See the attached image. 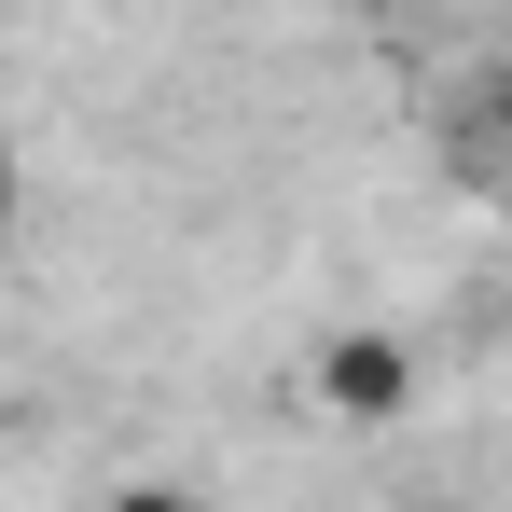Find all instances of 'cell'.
Here are the masks:
<instances>
[{"instance_id":"6da1fadb","label":"cell","mask_w":512,"mask_h":512,"mask_svg":"<svg viewBox=\"0 0 512 512\" xmlns=\"http://www.w3.org/2000/svg\"><path fill=\"white\" fill-rule=\"evenodd\" d=\"M305 388H319L346 429H402L416 416V346L402 333H333L319 360H305Z\"/></svg>"},{"instance_id":"7a4b0ae2","label":"cell","mask_w":512,"mask_h":512,"mask_svg":"<svg viewBox=\"0 0 512 512\" xmlns=\"http://www.w3.org/2000/svg\"><path fill=\"white\" fill-rule=\"evenodd\" d=\"M485 194H499V222H512V139H499V180H485Z\"/></svg>"},{"instance_id":"3957f363","label":"cell","mask_w":512,"mask_h":512,"mask_svg":"<svg viewBox=\"0 0 512 512\" xmlns=\"http://www.w3.org/2000/svg\"><path fill=\"white\" fill-rule=\"evenodd\" d=\"M499 139H512V70H499Z\"/></svg>"}]
</instances>
